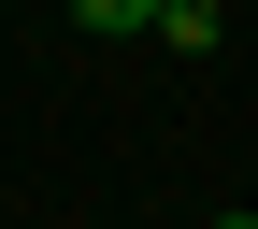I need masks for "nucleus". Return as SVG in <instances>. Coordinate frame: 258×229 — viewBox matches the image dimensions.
<instances>
[{
  "mask_svg": "<svg viewBox=\"0 0 258 229\" xmlns=\"http://www.w3.org/2000/svg\"><path fill=\"white\" fill-rule=\"evenodd\" d=\"M215 229H258V215H215Z\"/></svg>",
  "mask_w": 258,
  "mask_h": 229,
  "instance_id": "7ed1b4c3",
  "label": "nucleus"
},
{
  "mask_svg": "<svg viewBox=\"0 0 258 229\" xmlns=\"http://www.w3.org/2000/svg\"><path fill=\"white\" fill-rule=\"evenodd\" d=\"M72 29H101V43H129V29H158V0H57Z\"/></svg>",
  "mask_w": 258,
  "mask_h": 229,
  "instance_id": "f03ea898",
  "label": "nucleus"
},
{
  "mask_svg": "<svg viewBox=\"0 0 258 229\" xmlns=\"http://www.w3.org/2000/svg\"><path fill=\"white\" fill-rule=\"evenodd\" d=\"M158 43H172V57H215V43H230V0H158Z\"/></svg>",
  "mask_w": 258,
  "mask_h": 229,
  "instance_id": "f257e3e1",
  "label": "nucleus"
}]
</instances>
